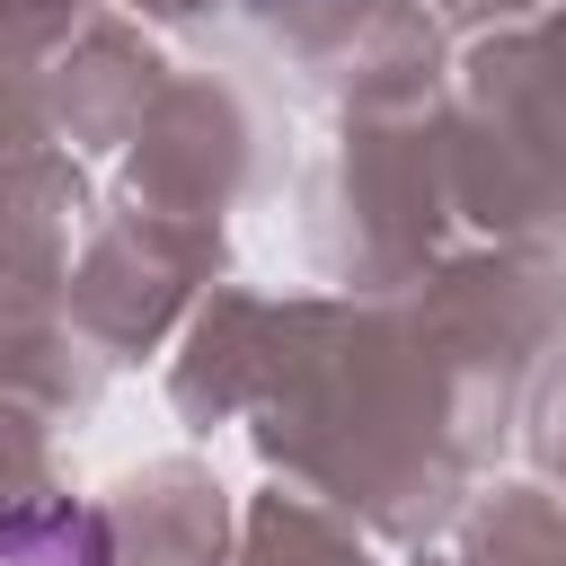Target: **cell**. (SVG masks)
<instances>
[{"label": "cell", "mask_w": 566, "mask_h": 566, "mask_svg": "<svg viewBox=\"0 0 566 566\" xmlns=\"http://www.w3.org/2000/svg\"><path fill=\"white\" fill-rule=\"evenodd\" d=\"M0 566H106V548L88 522L35 513V522H0Z\"/></svg>", "instance_id": "obj_1"}]
</instances>
